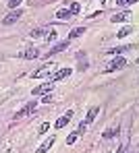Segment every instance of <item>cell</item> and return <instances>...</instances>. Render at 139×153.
Here are the masks:
<instances>
[{"instance_id":"cell-1","label":"cell","mask_w":139,"mask_h":153,"mask_svg":"<svg viewBox=\"0 0 139 153\" xmlns=\"http://www.w3.org/2000/svg\"><path fill=\"white\" fill-rule=\"evenodd\" d=\"M54 73H56V64H54V62H48V64H44L42 68L33 71V73H31V76H33V79H42V76L54 75Z\"/></svg>"},{"instance_id":"cell-2","label":"cell","mask_w":139,"mask_h":153,"mask_svg":"<svg viewBox=\"0 0 139 153\" xmlns=\"http://www.w3.org/2000/svg\"><path fill=\"white\" fill-rule=\"evenodd\" d=\"M35 108H37V103H35V100H31L29 103H25V105H23V108L17 112V116H15V118L19 120V118H23V116H29L31 112H35Z\"/></svg>"},{"instance_id":"cell-3","label":"cell","mask_w":139,"mask_h":153,"mask_svg":"<svg viewBox=\"0 0 139 153\" xmlns=\"http://www.w3.org/2000/svg\"><path fill=\"white\" fill-rule=\"evenodd\" d=\"M21 17H23V10H13V13H8V15L2 19V25H13V23H17Z\"/></svg>"},{"instance_id":"cell-4","label":"cell","mask_w":139,"mask_h":153,"mask_svg":"<svg viewBox=\"0 0 139 153\" xmlns=\"http://www.w3.org/2000/svg\"><path fill=\"white\" fill-rule=\"evenodd\" d=\"M52 87H54V83L50 81V83H44V85H37L33 91H31V95L35 97V95H46V93H50L52 91Z\"/></svg>"},{"instance_id":"cell-5","label":"cell","mask_w":139,"mask_h":153,"mask_svg":"<svg viewBox=\"0 0 139 153\" xmlns=\"http://www.w3.org/2000/svg\"><path fill=\"white\" fill-rule=\"evenodd\" d=\"M131 17H133V15H131L129 10H120V13H116V15L112 17L110 21H112V23H125V21H129Z\"/></svg>"},{"instance_id":"cell-6","label":"cell","mask_w":139,"mask_h":153,"mask_svg":"<svg viewBox=\"0 0 139 153\" xmlns=\"http://www.w3.org/2000/svg\"><path fill=\"white\" fill-rule=\"evenodd\" d=\"M125 66H127V60H125V58H120V56H118V58H116V60H112V62H110V66H108V68H106V71H108V73H110V71H118V68H125Z\"/></svg>"},{"instance_id":"cell-7","label":"cell","mask_w":139,"mask_h":153,"mask_svg":"<svg viewBox=\"0 0 139 153\" xmlns=\"http://www.w3.org/2000/svg\"><path fill=\"white\" fill-rule=\"evenodd\" d=\"M71 118H73V110H69V112H67L64 116H60V118L56 120L54 126H56V128H64L67 124H69V120H71Z\"/></svg>"},{"instance_id":"cell-8","label":"cell","mask_w":139,"mask_h":153,"mask_svg":"<svg viewBox=\"0 0 139 153\" xmlns=\"http://www.w3.org/2000/svg\"><path fill=\"white\" fill-rule=\"evenodd\" d=\"M71 73H73L71 68H60V71H56L54 75H52V79H50V81H52V83H58L60 79H64V76H69Z\"/></svg>"},{"instance_id":"cell-9","label":"cell","mask_w":139,"mask_h":153,"mask_svg":"<svg viewBox=\"0 0 139 153\" xmlns=\"http://www.w3.org/2000/svg\"><path fill=\"white\" fill-rule=\"evenodd\" d=\"M54 141H56V137H54V134H52V137H48V139H46V141L42 143V147H40V149H37L35 153H46L48 149H50V147H52V145H54Z\"/></svg>"},{"instance_id":"cell-10","label":"cell","mask_w":139,"mask_h":153,"mask_svg":"<svg viewBox=\"0 0 139 153\" xmlns=\"http://www.w3.org/2000/svg\"><path fill=\"white\" fill-rule=\"evenodd\" d=\"M73 15H71V10L69 8H60L58 13H56V19H60V21H64V19H71Z\"/></svg>"},{"instance_id":"cell-11","label":"cell","mask_w":139,"mask_h":153,"mask_svg":"<svg viewBox=\"0 0 139 153\" xmlns=\"http://www.w3.org/2000/svg\"><path fill=\"white\" fill-rule=\"evenodd\" d=\"M64 48H69V39H67V42H62V44H56L54 48L50 50V56H52V54H58V52H62Z\"/></svg>"},{"instance_id":"cell-12","label":"cell","mask_w":139,"mask_h":153,"mask_svg":"<svg viewBox=\"0 0 139 153\" xmlns=\"http://www.w3.org/2000/svg\"><path fill=\"white\" fill-rule=\"evenodd\" d=\"M40 56V52L33 50V48H29L27 52H23V58H27V60H33V58H37Z\"/></svg>"},{"instance_id":"cell-13","label":"cell","mask_w":139,"mask_h":153,"mask_svg":"<svg viewBox=\"0 0 139 153\" xmlns=\"http://www.w3.org/2000/svg\"><path fill=\"white\" fill-rule=\"evenodd\" d=\"M96 116H98V108H91L89 112H87V118H85V122L89 124V122H93L96 120Z\"/></svg>"},{"instance_id":"cell-14","label":"cell","mask_w":139,"mask_h":153,"mask_svg":"<svg viewBox=\"0 0 139 153\" xmlns=\"http://www.w3.org/2000/svg\"><path fill=\"white\" fill-rule=\"evenodd\" d=\"M83 33H85L83 27H77V29H73V31L69 33V39H73V37H79V35H83Z\"/></svg>"},{"instance_id":"cell-15","label":"cell","mask_w":139,"mask_h":153,"mask_svg":"<svg viewBox=\"0 0 139 153\" xmlns=\"http://www.w3.org/2000/svg\"><path fill=\"white\" fill-rule=\"evenodd\" d=\"M69 10H71V15H79V10H81V4H79V2H71Z\"/></svg>"},{"instance_id":"cell-16","label":"cell","mask_w":139,"mask_h":153,"mask_svg":"<svg viewBox=\"0 0 139 153\" xmlns=\"http://www.w3.org/2000/svg\"><path fill=\"white\" fill-rule=\"evenodd\" d=\"M44 33H48V29H33V31H31V33H29V35H31V37H33V39H35V37H42V35H44Z\"/></svg>"},{"instance_id":"cell-17","label":"cell","mask_w":139,"mask_h":153,"mask_svg":"<svg viewBox=\"0 0 139 153\" xmlns=\"http://www.w3.org/2000/svg\"><path fill=\"white\" fill-rule=\"evenodd\" d=\"M131 50L129 46H120V48H112V50H108V54H123V52Z\"/></svg>"},{"instance_id":"cell-18","label":"cell","mask_w":139,"mask_h":153,"mask_svg":"<svg viewBox=\"0 0 139 153\" xmlns=\"http://www.w3.org/2000/svg\"><path fill=\"white\" fill-rule=\"evenodd\" d=\"M131 31H133V29H131V27H123V29H120V31H118V37H127V35H129V33H131Z\"/></svg>"},{"instance_id":"cell-19","label":"cell","mask_w":139,"mask_h":153,"mask_svg":"<svg viewBox=\"0 0 139 153\" xmlns=\"http://www.w3.org/2000/svg\"><path fill=\"white\" fill-rule=\"evenodd\" d=\"M56 39V31L54 29H48V35H46V42H54Z\"/></svg>"},{"instance_id":"cell-20","label":"cell","mask_w":139,"mask_h":153,"mask_svg":"<svg viewBox=\"0 0 139 153\" xmlns=\"http://www.w3.org/2000/svg\"><path fill=\"white\" fill-rule=\"evenodd\" d=\"M77 137H79V132H73V134H69V139H67V145H73V143L77 141Z\"/></svg>"},{"instance_id":"cell-21","label":"cell","mask_w":139,"mask_h":153,"mask_svg":"<svg viewBox=\"0 0 139 153\" xmlns=\"http://www.w3.org/2000/svg\"><path fill=\"white\" fill-rule=\"evenodd\" d=\"M137 0H116V4L118 6H129V4H135Z\"/></svg>"},{"instance_id":"cell-22","label":"cell","mask_w":139,"mask_h":153,"mask_svg":"<svg viewBox=\"0 0 139 153\" xmlns=\"http://www.w3.org/2000/svg\"><path fill=\"white\" fill-rule=\"evenodd\" d=\"M19 4H21V0H8V6H10V8H17Z\"/></svg>"},{"instance_id":"cell-23","label":"cell","mask_w":139,"mask_h":153,"mask_svg":"<svg viewBox=\"0 0 139 153\" xmlns=\"http://www.w3.org/2000/svg\"><path fill=\"white\" fill-rule=\"evenodd\" d=\"M48 128H50V124H48V122H44V124L40 126V134H44V132H46Z\"/></svg>"},{"instance_id":"cell-24","label":"cell","mask_w":139,"mask_h":153,"mask_svg":"<svg viewBox=\"0 0 139 153\" xmlns=\"http://www.w3.org/2000/svg\"><path fill=\"white\" fill-rule=\"evenodd\" d=\"M114 134H116V130H106V132H104V137H106V139H112V137H114Z\"/></svg>"},{"instance_id":"cell-25","label":"cell","mask_w":139,"mask_h":153,"mask_svg":"<svg viewBox=\"0 0 139 153\" xmlns=\"http://www.w3.org/2000/svg\"><path fill=\"white\" fill-rule=\"evenodd\" d=\"M137 64H139V58H137Z\"/></svg>"}]
</instances>
